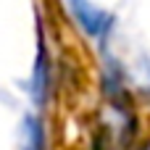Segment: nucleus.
<instances>
[{"label": "nucleus", "mask_w": 150, "mask_h": 150, "mask_svg": "<svg viewBox=\"0 0 150 150\" xmlns=\"http://www.w3.org/2000/svg\"><path fill=\"white\" fill-rule=\"evenodd\" d=\"M47 92H50V55H47V47H45L42 32H40L37 63H34V76H32V95H34V103L42 105V103L47 100Z\"/></svg>", "instance_id": "nucleus-2"}, {"label": "nucleus", "mask_w": 150, "mask_h": 150, "mask_svg": "<svg viewBox=\"0 0 150 150\" xmlns=\"http://www.w3.org/2000/svg\"><path fill=\"white\" fill-rule=\"evenodd\" d=\"M69 11L76 16L79 26H82L90 37H105V32H108L111 24H113V16H111L105 8L95 5V3H69Z\"/></svg>", "instance_id": "nucleus-1"}, {"label": "nucleus", "mask_w": 150, "mask_h": 150, "mask_svg": "<svg viewBox=\"0 0 150 150\" xmlns=\"http://www.w3.org/2000/svg\"><path fill=\"white\" fill-rule=\"evenodd\" d=\"M148 150H150V148H148Z\"/></svg>", "instance_id": "nucleus-3"}]
</instances>
